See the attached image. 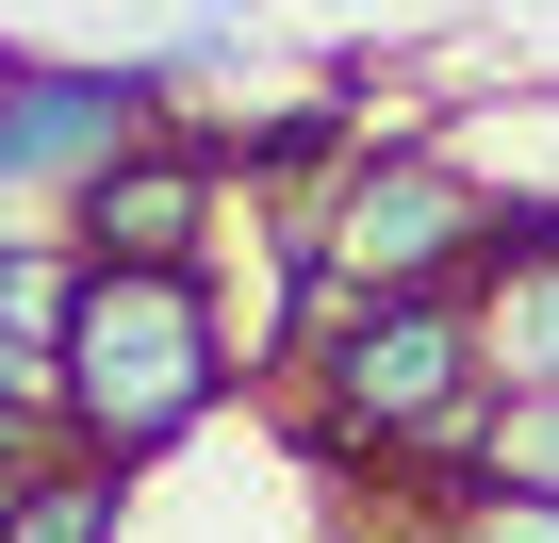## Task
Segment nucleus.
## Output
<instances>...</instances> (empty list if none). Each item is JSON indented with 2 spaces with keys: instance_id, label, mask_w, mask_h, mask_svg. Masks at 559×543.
I'll use <instances>...</instances> for the list:
<instances>
[{
  "instance_id": "4",
  "label": "nucleus",
  "mask_w": 559,
  "mask_h": 543,
  "mask_svg": "<svg viewBox=\"0 0 559 543\" xmlns=\"http://www.w3.org/2000/svg\"><path fill=\"white\" fill-rule=\"evenodd\" d=\"M181 99V50H17L0 34V247H50L99 165H132Z\"/></svg>"
},
{
  "instance_id": "3",
  "label": "nucleus",
  "mask_w": 559,
  "mask_h": 543,
  "mask_svg": "<svg viewBox=\"0 0 559 543\" xmlns=\"http://www.w3.org/2000/svg\"><path fill=\"white\" fill-rule=\"evenodd\" d=\"M526 198H543V181H477L461 149H428V132H379V149H362V165L313 198V214H263V231L297 247L330 297H477Z\"/></svg>"
},
{
  "instance_id": "6",
  "label": "nucleus",
  "mask_w": 559,
  "mask_h": 543,
  "mask_svg": "<svg viewBox=\"0 0 559 543\" xmlns=\"http://www.w3.org/2000/svg\"><path fill=\"white\" fill-rule=\"evenodd\" d=\"M477 363H493V396H559V198H526L510 247H493V281H477Z\"/></svg>"
},
{
  "instance_id": "5",
  "label": "nucleus",
  "mask_w": 559,
  "mask_h": 543,
  "mask_svg": "<svg viewBox=\"0 0 559 543\" xmlns=\"http://www.w3.org/2000/svg\"><path fill=\"white\" fill-rule=\"evenodd\" d=\"M230 132H148L132 165H99V198L67 214L83 263H214L230 247Z\"/></svg>"
},
{
  "instance_id": "8",
  "label": "nucleus",
  "mask_w": 559,
  "mask_h": 543,
  "mask_svg": "<svg viewBox=\"0 0 559 543\" xmlns=\"http://www.w3.org/2000/svg\"><path fill=\"white\" fill-rule=\"evenodd\" d=\"M461 494H559V396H493L461 445Z\"/></svg>"
},
{
  "instance_id": "9",
  "label": "nucleus",
  "mask_w": 559,
  "mask_h": 543,
  "mask_svg": "<svg viewBox=\"0 0 559 543\" xmlns=\"http://www.w3.org/2000/svg\"><path fill=\"white\" fill-rule=\"evenodd\" d=\"M67 314H83V247H67V231H50V247H0V330L67 346Z\"/></svg>"
},
{
  "instance_id": "12",
  "label": "nucleus",
  "mask_w": 559,
  "mask_h": 543,
  "mask_svg": "<svg viewBox=\"0 0 559 543\" xmlns=\"http://www.w3.org/2000/svg\"><path fill=\"white\" fill-rule=\"evenodd\" d=\"M181 34H263V0H165Z\"/></svg>"
},
{
  "instance_id": "1",
  "label": "nucleus",
  "mask_w": 559,
  "mask_h": 543,
  "mask_svg": "<svg viewBox=\"0 0 559 543\" xmlns=\"http://www.w3.org/2000/svg\"><path fill=\"white\" fill-rule=\"evenodd\" d=\"M297 445L313 461H379L412 477L428 510L461 494V445L493 412V363H477V297H313V346H297Z\"/></svg>"
},
{
  "instance_id": "7",
  "label": "nucleus",
  "mask_w": 559,
  "mask_h": 543,
  "mask_svg": "<svg viewBox=\"0 0 559 543\" xmlns=\"http://www.w3.org/2000/svg\"><path fill=\"white\" fill-rule=\"evenodd\" d=\"M132 527V461H99V445H67L17 510H0V543H116Z\"/></svg>"
},
{
  "instance_id": "10",
  "label": "nucleus",
  "mask_w": 559,
  "mask_h": 543,
  "mask_svg": "<svg viewBox=\"0 0 559 543\" xmlns=\"http://www.w3.org/2000/svg\"><path fill=\"white\" fill-rule=\"evenodd\" d=\"M428 543H559V494H444Z\"/></svg>"
},
{
  "instance_id": "2",
  "label": "nucleus",
  "mask_w": 559,
  "mask_h": 543,
  "mask_svg": "<svg viewBox=\"0 0 559 543\" xmlns=\"http://www.w3.org/2000/svg\"><path fill=\"white\" fill-rule=\"evenodd\" d=\"M50 396H67V445H99L132 477L165 445H198L247 396V346H230L214 263H83V314L50 346Z\"/></svg>"
},
{
  "instance_id": "11",
  "label": "nucleus",
  "mask_w": 559,
  "mask_h": 543,
  "mask_svg": "<svg viewBox=\"0 0 559 543\" xmlns=\"http://www.w3.org/2000/svg\"><path fill=\"white\" fill-rule=\"evenodd\" d=\"M0 412H67V396H50V346H34V330H0Z\"/></svg>"
}]
</instances>
